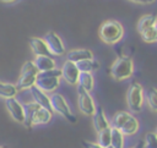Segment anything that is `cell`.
I'll use <instances>...</instances> for the list:
<instances>
[{
    "label": "cell",
    "instance_id": "obj_21",
    "mask_svg": "<svg viewBox=\"0 0 157 148\" xmlns=\"http://www.w3.org/2000/svg\"><path fill=\"white\" fill-rule=\"evenodd\" d=\"M25 105V126L27 128H31L32 127V119H33V115H34V111L37 110V108L39 106V104H37L36 102H27L23 104Z\"/></svg>",
    "mask_w": 157,
    "mask_h": 148
},
{
    "label": "cell",
    "instance_id": "obj_5",
    "mask_svg": "<svg viewBox=\"0 0 157 148\" xmlns=\"http://www.w3.org/2000/svg\"><path fill=\"white\" fill-rule=\"evenodd\" d=\"M126 103L131 113H140L142 110L145 103V91L140 83L132 82L129 86L126 92Z\"/></svg>",
    "mask_w": 157,
    "mask_h": 148
},
{
    "label": "cell",
    "instance_id": "obj_32",
    "mask_svg": "<svg viewBox=\"0 0 157 148\" xmlns=\"http://www.w3.org/2000/svg\"><path fill=\"white\" fill-rule=\"evenodd\" d=\"M155 29H156V33H157V22H156V24H155Z\"/></svg>",
    "mask_w": 157,
    "mask_h": 148
},
{
    "label": "cell",
    "instance_id": "obj_3",
    "mask_svg": "<svg viewBox=\"0 0 157 148\" xmlns=\"http://www.w3.org/2000/svg\"><path fill=\"white\" fill-rule=\"evenodd\" d=\"M134 61L130 56L124 55L117 57L113 64L109 67V75L115 80V81H124L130 78L134 75Z\"/></svg>",
    "mask_w": 157,
    "mask_h": 148
},
{
    "label": "cell",
    "instance_id": "obj_10",
    "mask_svg": "<svg viewBox=\"0 0 157 148\" xmlns=\"http://www.w3.org/2000/svg\"><path fill=\"white\" fill-rule=\"evenodd\" d=\"M5 108L10 116L18 124H25V105L17 98H10L5 100Z\"/></svg>",
    "mask_w": 157,
    "mask_h": 148
},
{
    "label": "cell",
    "instance_id": "obj_20",
    "mask_svg": "<svg viewBox=\"0 0 157 148\" xmlns=\"http://www.w3.org/2000/svg\"><path fill=\"white\" fill-rule=\"evenodd\" d=\"M77 87H81L82 89H85L87 92H91L94 88V77H93V75L90 73V72H80Z\"/></svg>",
    "mask_w": 157,
    "mask_h": 148
},
{
    "label": "cell",
    "instance_id": "obj_19",
    "mask_svg": "<svg viewBox=\"0 0 157 148\" xmlns=\"http://www.w3.org/2000/svg\"><path fill=\"white\" fill-rule=\"evenodd\" d=\"M157 22V17L155 15H144L142 17H140V20L137 21V26H136V29L139 32V34L144 33L145 31H147L148 28L153 27Z\"/></svg>",
    "mask_w": 157,
    "mask_h": 148
},
{
    "label": "cell",
    "instance_id": "obj_34",
    "mask_svg": "<svg viewBox=\"0 0 157 148\" xmlns=\"http://www.w3.org/2000/svg\"><path fill=\"white\" fill-rule=\"evenodd\" d=\"M107 148H113V147H112V146H109V147H107Z\"/></svg>",
    "mask_w": 157,
    "mask_h": 148
},
{
    "label": "cell",
    "instance_id": "obj_2",
    "mask_svg": "<svg viewBox=\"0 0 157 148\" xmlns=\"http://www.w3.org/2000/svg\"><path fill=\"white\" fill-rule=\"evenodd\" d=\"M98 34L103 43L108 45H115L124 37V27L115 20H108L101 24Z\"/></svg>",
    "mask_w": 157,
    "mask_h": 148
},
{
    "label": "cell",
    "instance_id": "obj_26",
    "mask_svg": "<svg viewBox=\"0 0 157 148\" xmlns=\"http://www.w3.org/2000/svg\"><path fill=\"white\" fill-rule=\"evenodd\" d=\"M140 37H141V39H142L145 43H148V44L156 43V42H157V33H156L155 26L151 27V28H148V29L145 31L144 33H141Z\"/></svg>",
    "mask_w": 157,
    "mask_h": 148
},
{
    "label": "cell",
    "instance_id": "obj_23",
    "mask_svg": "<svg viewBox=\"0 0 157 148\" xmlns=\"http://www.w3.org/2000/svg\"><path fill=\"white\" fill-rule=\"evenodd\" d=\"M125 136L118 128L110 127V146L113 148H124Z\"/></svg>",
    "mask_w": 157,
    "mask_h": 148
},
{
    "label": "cell",
    "instance_id": "obj_31",
    "mask_svg": "<svg viewBox=\"0 0 157 148\" xmlns=\"http://www.w3.org/2000/svg\"><path fill=\"white\" fill-rule=\"evenodd\" d=\"M0 1L6 2V4H11V2H15V1H17V0H0Z\"/></svg>",
    "mask_w": 157,
    "mask_h": 148
},
{
    "label": "cell",
    "instance_id": "obj_30",
    "mask_svg": "<svg viewBox=\"0 0 157 148\" xmlns=\"http://www.w3.org/2000/svg\"><path fill=\"white\" fill-rule=\"evenodd\" d=\"M130 148H145V147H144V141H140L139 144H136V146H134V147H130Z\"/></svg>",
    "mask_w": 157,
    "mask_h": 148
},
{
    "label": "cell",
    "instance_id": "obj_22",
    "mask_svg": "<svg viewBox=\"0 0 157 148\" xmlns=\"http://www.w3.org/2000/svg\"><path fill=\"white\" fill-rule=\"evenodd\" d=\"M77 65V68L80 72H94L97 70H99V62L94 59H88V60H82V61H78L76 62Z\"/></svg>",
    "mask_w": 157,
    "mask_h": 148
},
{
    "label": "cell",
    "instance_id": "obj_1",
    "mask_svg": "<svg viewBox=\"0 0 157 148\" xmlns=\"http://www.w3.org/2000/svg\"><path fill=\"white\" fill-rule=\"evenodd\" d=\"M110 127L118 128L124 136H132L139 131V121L131 113L121 110L113 115L110 120Z\"/></svg>",
    "mask_w": 157,
    "mask_h": 148
},
{
    "label": "cell",
    "instance_id": "obj_9",
    "mask_svg": "<svg viewBox=\"0 0 157 148\" xmlns=\"http://www.w3.org/2000/svg\"><path fill=\"white\" fill-rule=\"evenodd\" d=\"M61 71V78L70 86H77L78 83V77H80V71L77 68L76 62L65 60L64 64L60 67Z\"/></svg>",
    "mask_w": 157,
    "mask_h": 148
},
{
    "label": "cell",
    "instance_id": "obj_4",
    "mask_svg": "<svg viewBox=\"0 0 157 148\" xmlns=\"http://www.w3.org/2000/svg\"><path fill=\"white\" fill-rule=\"evenodd\" d=\"M61 82V71L60 68H54L45 72H39L36 81V87L42 89L43 92L52 94L54 93L59 87Z\"/></svg>",
    "mask_w": 157,
    "mask_h": 148
},
{
    "label": "cell",
    "instance_id": "obj_17",
    "mask_svg": "<svg viewBox=\"0 0 157 148\" xmlns=\"http://www.w3.org/2000/svg\"><path fill=\"white\" fill-rule=\"evenodd\" d=\"M88 59H94L93 53L88 49H72L66 54V60H70L74 62H78Z\"/></svg>",
    "mask_w": 157,
    "mask_h": 148
},
{
    "label": "cell",
    "instance_id": "obj_11",
    "mask_svg": "<svg viewBox=\"0 0 157 148\" xmlns=\"http://www.w3.org/2000/svg\"><path fill=\"white\" fill-rule=\"evenodd\" d=\"M37 76L38 73L36 72H23L20 71V76L16 81V86L18 88L20 92L23 91H29L32 87L36 86V81H37Z\"/></svg>",
    "mask_w": 157,
    "mask_h": 148
},
{
    "label": "cell",
    "instance_id": "obj_7",
    "mask_svg": "<svg viewBox=\"0 0 157 148\" xmlns=\"http://www.w3.org/2000/svg\"><path fill=\"white\" fill-rule=\"evenodd\" d=\"M77 105L78 110L86 116H92L97 109V105L90 92L82 89L81 87H77Z\"/></svg>",
    "mask_w": 157,
    "mask_h": 148
},
{
    "label": "cell",
    "instance_id": "obj_15",
    "mask_svg": "<svg viewBox=\"0 0 157 148\" xmlns=\"http://www.w3.org/2000/svg\"><path fill=\"white\" fill-rule=\"evenodd\" d=\"M52 117H53V111L39 105L34 111V115L32 119V127L37 125H47L52 120Z\"/></svg>",
    "mask_w": 157,
    "mask_h": 148
},
{
    "label": "cell",
    "instance_id": "obj_12",
    "mask_svg": "<svg viewBox=\"0 0 157 148\" xmlns=\"http://www.w3.org/2000/svg\"><path fill=\"white\" fill-rule=\"evenodd\" d=\"M29 48L32 50V53L34 54V56H42V55H47V56H52L48 45L44 40V38L40 37H32L29 39Z\"/></svg>",
    "mask_w": 157,
    "mask_h": 148
},
{
    "label": "cell",
    "instance_id": "obj_29",
    "mask_svg": "<svg viewBox=\"0 0 157 148\" xmlns=\"http://www.w3.org/2000/svg\"><path fill=\"white\" fill-rule=\"evenodd\" d=\"M135 4H140V5H148V4H152L155 0H130Z\"/></svg>",
    "mask_w": 157,
    "mask_h": 148
},
{
    "label": "cell",
    "instance_id": "obj_24",
    "mask_svg": "<svg viewBox=\"0 0 157 148\" xmlns=\"http://www.w3.org/2000/svg\"><path fill=\"white\" fill-rule=\"evenodd\" d=\"M145 99L147 100L150 109L157 113V88L150 87L145 93Z\"/></svg>",
    "mask_w": 157,
    "mask_h": 148
},
{
    "label": "cell",
    "instance_id": "obj_6",
    "mask_svg": "<svg viewBox=\"0 0 157 148\" xmlns=\"http://www.w3.org/2000/svg\"><path fill=\"white\" fill-rule=\"evenodd\" d=\"M50 105H52V111L61 115L64 119H66L69 122L75 124L76 122V116L72 114L69 103L66 102L65 97L60 93H52L50 94Z\"/></svg>",
    "mask_w": 157,
    "mask_h": 148
},
{
    "label": "cell",
    "instance_id": "obj_13",
    "mask_svg": "<svg viewBox=\"0 0 157 148\" xmlns=\"http://www.w3.org/2000/svg\"><path fill=\"white\" fill-rule=\"evenodd\" d=\"M92 122H93V127L97 132L110 127V121H108L107 115L102 106H97L96 113L92 115Z\"/></svg>",
    "mask_w": 157,
    "mask_h": 148
},
{
    "label": "cell",
    "instance_id": "obj_28",
    "mask_svg": "<svg viewBox=\"0 0 157 148\" xmlns=\"http://www.w3.org/2000/svg\"><path fill=\"white\" fill-rule=\"evenodd\" d=\"M82 146L83 148H103L97 142H90V141H82Z\"/></svg>",
    "mask_w": 157,
    "mask_h": 148
},
{
    "label": "cell",
    "instance_id": "obj_8",
    "mask_svg": "<svg viewBox=\"0 0 157 148\" xmlns=\"http://www.w3.org/2000/svg\"><path fill=\"white\" fill-rule=\"evenodd\" d=\"M43 38L48 45V49H49L52 56H61L66 53L63 39L54 31H49L48 33H45V35Z\"/></svg>",
    "mask_w": 157,
    "mask_h": 148
},
{
    "label": "cell",
    "instance_id": "obj_35",
    "mask_svg": "<svg viewBox=\"0 0 157 148\" xmlns=\"http://www.w3.org/2000/svg\"><path fill=\"white\" fill-rule=\"evenodd\" d=\"M155 132H156V133H157V128H156V131H155Z\"/></svg>",
    "mask_w": 157,
    "mask_h": 148
},
{
    "label": "cell",
    "instance_id": "obj_25",
    "mask_svg": "<svg viewBox=\"0 0 157 148\" xmlns=\"http://www.w3.org/2000/svg\"><path fill=\"white\" fill-rule=\"evenodd\" d=\"M97 143L103 148H107L110 146V127L97 132Z\"/></svg>",
    "mask_w": 157,
    "mask_h": 148
},
{
    "label": "cell",
    "instance_id": "obj_33",
    "mask_svg": "<svg viewBox=\"0 0 157 148\" xmlns=\"http://www.w3.org/2000/svg\"><path fill=\"white\" fill-rule=\"evenodd\" d=\"M0 148H6V147L5 146H0Z\"/></svg>",
    "mask_w": 157,
    "mask_h": 148
},
{
    "label": "cell",
    "instance_id": "obj_18",
    "mask_svg": "<svg viewBox=\"0 0 157 148\" xmlns=\"http://www.w3.org/2000/svg\"><path fill=\"white\" fill-rule=\"evenodd\" d=\"M18 88L16 83L11 82H5L0 80V98L2 99H10V98H16L18 94Z\"/></svg>",
    "mask_w": 157,
    "mask_h": 148
},
{
    "label": "cell",
    "instance_id": "obj_16",
    "mask_svg": "<svg viewBox=\"0 0 157 148\" xmlns=\"http://www.w3.org/2000/svg\"><path fill=\"white\" fill-rule=\"evenodd\" d=\"M34 64L39 72H45L56 68V61L52 56L42 55V56H34Z\"/></svg>",
    "mask_w": 157,
    "mask_h": 148
},
{
    "label": "cell",
    "instance_id": "obj_27",
    "mask_svg": "<svg viewBox=\"0 0 157 148\" xmlns=\"http://www.w3.org/2000/svg\"><path fill=\"white\" fill-rule=\"evenodd\" d=\"M144 147L145 148H157V133L156 132H147L145 135Z\"/></svg>",
    "mask_w": 157,
    "mask_h": 148
},
{
    "label": "cell",
    "instance_id": "obj_14",
    "mask_svg": "<svg viewBox=\"0 0 157 148\" xmlns=\"http://www.w3.org/2000/svg\"><path fill=\"white\" fill-rule=\"evenodd\" d=\"M31 92V95H32V99L33 102H36L37 104H39L40 106L45 108V109H49L52 110V105H50V94L43 92L42 89H39L38 87H32L29 89Z\"/></svg>",
    "mask_w": 157,
    "mask_h": 148
}]
</instances>
